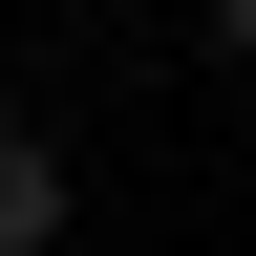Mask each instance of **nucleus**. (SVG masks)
Instances as JSON below:
<instances>
[{
	"label": "nucleus",
	"instance_id": "1",
	"mask_svg": "<svg viewBox=\"0 0 256 256\" xmlns=\"http://www.w3.org/2000/svg\"><path fill=\"white\" fill-rule=\"evenodd\" d=\"M0 256H64V150L0 128Z\"/></svg>",
	"mask_w": 256,
	"mask_h": 256
},
{
	"label": "nucleus",
	"instance_id": "2",
	"mask_svg": "<svg viewBox=\"0 0 256 256\" xmlns=\"http://www.w3.org/2000/svg\"><path fill=\"white\" fill-rule=\"evenodd\" d=\"M214 43H235V64H256V0H214Z\"/></svg>",
	"mask_w": 256,
	"mask_h": 256
}]
</instances>
